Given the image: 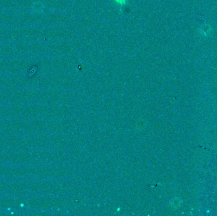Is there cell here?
I'll return each instance as SVG.
<instances>
[{
  "label": "cell",
  "instance_id": "obj_1",
  "mask_svg": "<svg viewBox=\"0 0 217 216\" xmlns=\"http://www.w3.org/2000/svg\"><path fill=\"white\" fill-rule=\"evenodd\" d=\"M116 2H118V3H121V2H123V1L124 2L125 0H116Z\"/></svg>",
  "mask_w": 217,
  "mask_h": 216
}]
</instances>
